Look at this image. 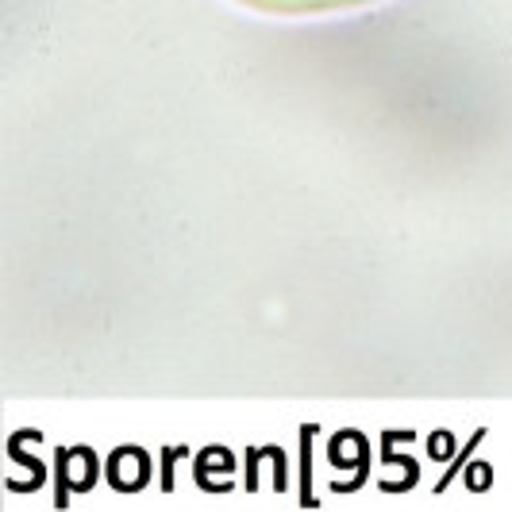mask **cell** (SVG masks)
<instances>
[{"instance_id":"6da1fadb","label":"cell","mask_w":512,"mask_h":512,"mask_svg":"<svg viewBox=\"0 0 512 512\" xmlns=\"http://www.w3.org/2000/svg\"><path fill=\"white\" fill-rule=\"evenodd\" d=\"M239 4L266 12V16H320V12L362 8V4H374V0H239Z\"/></svg>"}]
</instances>
